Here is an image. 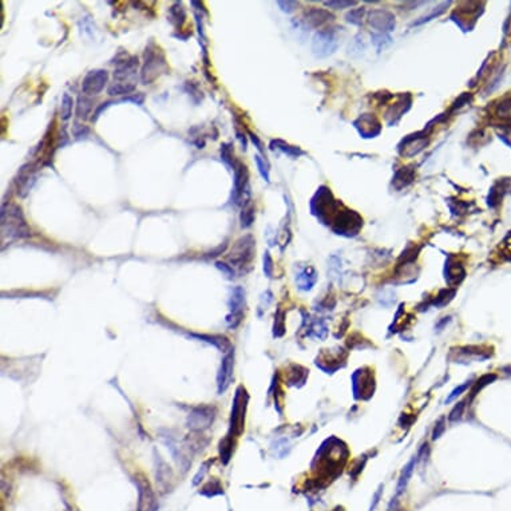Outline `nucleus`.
Returning a JSON list of instances; mask_svg holds the SVG:
<instances>
[{"instance_id": "nucleus-25", "label": "nucleus", "mask_w": 511, "mask_h": 511, "mask_svg": "<svg viewBox=\"0 0 511 511\" xmlns=\"http://www.w3.org/2000/svg\"><path fill=\"white\" fill-rule=\"evenodd\" d=\"M135 85L134 83H124V82H118V83H113L111 86L107 88V92L110 95H127L134 92Z\"/></svg>"}, {"instance_id": "nucleus-20", "label": "nucleus", "mask_w": 511, "mask_h": 511, "mask_svg": "<svg viewBox=\"0 0 511 511\" xmlns=\"http://www.w3.org/2000/svg\"><path fill=\"white\" fill-rule=\"evenodd\" d=\"M140 511H151L154 506V496L149 483H140Z\"/></svg>"}, {"instance_id": "nucleus-46", "label": "nucleus", "mask_w": 511, "mask_h": 511, "mask_svg": "<svg viewBox=\"0 0 511 511\" xmlns=\"http://www.w3.org/2000/svg\"><path fill=\"white\" fill-rule=\"evenodd\" d=\"M463 409H464V403H463V402L462 403H458L457 405L454 407V409L451 411V414H450V416H448V419L451 420V422L459 419V418L462 416Z\"/></svg>"}, {"instance_id": "nucleus-44", "label": "nucleus", "mask_w": 511, "mask_h": 511, "mask_svg": "<svg viewBox=\"0 0 511 511\" xmlns=\"http://www.w3.org/2000/svg\"><path fill=\"white\" fill-rule=\"evenodd\" d=\"M242 316H244V313H230L226 317V323L229 325V328H236L237 325L241 323Z\"/></svg>"}, {"instance_id": "nucleus-15", "label": "nucleus", "mask_w": 511, "mask_h": 511, "mask_svg": "<svg viewBox=\"0 0 511 511\" xmlns=\"http://www.w3.org/2000/svg\"><path fill=\"white\" fill-rule=\"evenodd\" d=\"M304 18L305 22L311 26V27H320L327 22L334 20V15L327 10H321V8H309L304 12Z\"/></svg>"}, {"instance_id": "nucleus-23", "label": "nucleus", "mask_w": 511, "mask_h": 511, "mask_svg": "<svg viewBox=\"0 0 511 511\" xmlns=\"http://www.w3.org/2000/svg\"><path fill=\"white\" fill-rule=\"evenodd\" d=\"M192 336L202 340V341H206V343H209V344H213L214 347H217L218 350L224 351V352H225L226 350H231L229 340L226 339V337H224V336H217V335H211V336H210V335H192Z\"/></svg>"}, {"instance_id": "nucleus-31", "label": "nucleus", "mask_w": 511, "mask_h": 511, "mask_svg": "<svg viewBox=\"0 0 511 511\" xmlns=\"http://www.w3.org/2000/svg\"><path fill=\"white\" fill-rule=\"evenodd\" d=\"M72 106H74V99L69 94H65L63 98H62V106H60V117H62L63 121H67V119L71 118Z\"/></svg>"}, {"instance_id": "nucleus-1", "label": "nucleus", "mask_w": 511, "mask_h": 511, "mask_svg": "<svg viewBox=\"0 0 511 511\" xmlns=\"http://www.w3.org/2000/svg\"><path fill=\"white\" fill-rule=\"evenodd\" d=\"M31 234L30 228L23 217L22 209L17 205H4L1 209V238L3 241L24 238Z\"/></svg>"}, {"instance_id": "nucleus-27", "label": "nucleus", "mask_w": 511, "mask_h": 511, "mask_svg": "<svg viewBox=\"0 0 511 511\" xmlns=\"http://www.w3.org/2000/svg\"><path fill=\"white\" fill-rule=\"evenodd\" d=\"M240 222H241V228H244V229H247L254 222V206L250 202L244 205L241 214H240Z\"/></svg>"}, {"instance_id": "nucleus-12", "label": "nucleus", "mask_w": 511, "mask_h": 511, "mask_svg": "<svg viewBox=\"0 0 511 511\" xmlns=\"http://www.w3.org/2000/svg\"><path fill=\"white\" fill-rule=\"evenodd\" d=\"M353 126L363 138H373V137L380 134V131H382V124L379 122V119L372 114L360 115L353 122Z\"/></svg>"}, {"instance_id": "nucleus-30", "label": "nucleus", "mask_w": 511, "mask_h": 511, "mask_svg": "<svg viewBox=\"0 0 511 511\" xmlns=\"http://www.w3.org/2000/svg\"><path fill=\"white\" fill-rule=\"evenodd\" d=\"M231 438H233V436L228 435L225 439L220 443L221 460L225 463V464L229 462V459H230L231 457V451H233V441H231Z\"/></svg>"}, {"instance_id": "nucleus-47", "label": "nucleus", "mask_w": 511, "mask_h": 511, "mask_svg": "<svg viewBox=\"0 0 511 511\" xmlns=\"http://www.w3.org/2000/svg\"><path fill=\"white\" fill-rule=\"evenodd\" d=\"M446 430V425H444V419H441L438 423H436L435 428H434V432H432V439L436 441L438 438H441V434Z\"/></svg>"}, {"instance_id": "nucleus-32", "label": "nucleus", "mask_w": 511, "mask_h": 511, "mask_svg": "<svg viewBox=\"0 0 511 511\" xmlns=\"http://www.w3.org/2000/svg\"><path fill=\"white\" fill-rule=\"evenodd\" d=\"M372 43L375 44L379 51L387 49L389 44L392 43V39L389 36V34H377L373 33L372 34Z\"/></svg>"}, {"instance_id": "nucleus-41", "label": "nucleus", "mask_w": 511, "mask_h": 511, "mask_svg": "<svg viewBox=\"0 0 511 511\" xmlns=\"http://www.w3.org/2000/svg\"><path fill=\"white\" fill-rule=\"evenodd\" d=\"M312 335H315L316 337H320V339H324L327 336V327L323 321H318L312 327Z\"/></svg>"}, {"instance_id": "nucleus-37", "label": "nucleus", "mask_w": 511, "mask_h": 511, "mask_svg": "<svg viewBox=\"0 0 511 511\" xmlns=\"http://www.w3.org/2000/svg\"><path fill=\"white\" fill-rule=\"evenodd\" d=\"M254 161H256V165H257V169H259V173L261 174V177L264 178L265 182H269V166L265 159H263L261 156H254Z\"/></svg>"}, {"instance_id": "nucleus-22", "label": "nucleus", "mask_w": 511, "mask_h": 511, "mask_svg": "<svg viewBox=\"0 0 511 511\" xmlns=\"http://www.w3.org/2000/svg\"><path fill=\"white\" fill-rule=\"evenodd\" d=\"M269 147H270V149H272V150H275V149H277V150H280V151H282V153H285L286 156L295 157V158L302 156V154H305V153H304V151H302L301 149H300V147H297V146L289 145V143H286L285 141H281V140H273V141H272V142H270Z\"/></svg>"}, {"instance_id": "nucleus-2", "label": "nucleus", "mask_w": 511, "mask_h": 511, "mask_svg": "<svg viewBox=\"0 0 511 511\" xmlns=\"http://www.w3.org/2000/svg\"><path fill=\"white\" fill-rule=\"evenodd\" d=\"M340 206H341V202L334 198L331 189L327 186L318 188L316 194L311 199L312 214L316 215L317 220L325 225H331L334 217L339 211Z\"/></svg>"}, {"instance_id": "nucleus-49", "label": "nucleus", "mask_w": 511, "mask_h": 511, "mask_svg": "<svg viewBox=\"0 0 511 511\" xmlns=\"http://www.w3.org/2000/svg\"><path fill=\"white\" fill-rule=\"evenodd\" d=\"M247 134H249V137H250V140H252L253 143L256 145V147H257L260 151H263V143H261V141L259 140V137H257L256 134H253L252 131H249Z\"/></svg>"}, {"instance_id": "nucleus-34", "label": "nucleus", "mask_w": 511, "mask_h": 511, "mask_svg": "<svg viewBox=\"0 0 511 511\" xmlns=\"http://www.w3.org/2000/svg\"><path fill=\"white\" fill-rule=\"evenodd\" d=\"M496 379V376L495 375H484V376H482L479 380H476V382L474 383V387H473V391H471V396H470V400L471 399H474L475 396H476V393L482 389L483 387H486L489 383H491L493 380H495Z\"/></svg>"}, {"instance_id": "nucleus-18", "label": "nucleus", "mask_w": 511, "mask_h": 511, "mask_svg": "<svg viewBox=\"0 0 511 511\" xmlns=\"http://www.w3.org/2000/svg\"><path fill=\"white\" fill-rule=\"evenodd\" d=\"M414 179H415L414 167H402V169L398 170L396 174H395L392 185L395 186V189L402 190L403 188H407L409 183H412Z\"/></svg>"}, {"instance_id": "nucleus-16", "label": "nucleus", "mask_w": 511, "mask_h": 511, "mask_svg": "<svg viewBox=\"0 0 511 511\" xmlns=\"http://www.w3.org/2000/svg\"><path fill=\"white\" fill-rule=\"evenodd\" d=\"M137 67H138V58L137 56H130L127 60L119 62L118 67L114 71V79L124 81L129 76H134L137 72Z\"/></svg>"}, {"instance_id": "nucleus-6", "label": "nucleus", "mask_w": 511, "mask_h": 511, "mask_svg": "<svg viewBox=\"0 0 511 511\" xmlns=\"http://www.w3.org/2000/svg\"><path fill=\"white\" fill-rule=\"evenodd\" d=\"M247 395L242 387L237 388L234 400H233V408H231L230 418V431L229 435L238 436L241 435L244 431V423H245V411H247Z\"/></svg>"}, {"instance_id": "nucleus-14", "label": "nucleus", "mask_w": 511, "mask_h": 511, "mask_svg": "<svg viewBox=\"0 0 511 511\" xmlns=\"http://www.w3.org/2000/svg\"><path fill=\"white\" fill-rule=\"evenodd\" d=\"M411 103H412V98L409 94H405V95H400L398 99V102L393 103L392 106H389V108L386 113V118L388 121V124H396L400 121V118L403 117L404 114L407 113L411 107Z\"/></svg>"}, {"instance_id": "nucleus-35", "label": "nucleus", "mask_w": 511, "mask_h": 511, "mask_svg": "<svg viewBox=\"0 0 511 511\" xmlns=\"http://www.w3.org/2000/svg\"><path fill=\"white\" fill-rule=\"evenodd\" d=\"M364 12H366L364 8H355V10H351V11L345 15V19H347V22L351 23V24L360 26L361 22H363Z\"/></svg>"}, {"instance_id": "nucleus-42", "label": "nucleus", "mask_w": 511, "mask_h": 511, "mask_svg": "<svg viewBox=\"0 0 511 511\" xmlns=\"http://www.w3.org/2000/svg\"><path fill=\"white\" fill-rule=\"evenodd\" d=\"M468 387H470V384H468V382L464 383V384H462V386H458V387L455 388V389H454V391H452V392L450 393V395H448V398L446 399V403H451L452 400H455V399H457L458 396L460 395V393L464 392V391H466V389H467Z\"/></svg>"}, {"instance_id": "nucleus-24", "label": "nucleus", "mask_w": 511, "mask_h": 511, "mask_svg": "<svg viewBox=\"0 0 511 511\" xmlns=\"http://www.w3.org/2000/svg\"><path fill=\"white\" fill-rule=\"evenodd\" d=\"M33 169L31 165H26L22 167V170L18 176V193L22 194V190H27L30 188V179H33Z\"/></svg>"}, {"instance_id": "nucleus-9", "label": "nucleus", "mask_w": 511, "mask_h": 511, "mask_svg": "<svg viewBox=\"0 0 511 511\" xmlns=\"http://www.w3.org/2000/svg\"><path fill=\"white\" fill-rule=\"evenodd\" d=\"M215 418V408L214 407H208V405H202V407H197L194 408L188 418V427L193 431H204L209 428L211 423L214 422Z\"/></svg>"}, {"instance_id": "nucleus-7", "label": "nucleus", "mask_w": 511, "mask_h": 511, "mask_svg": "<svg viewBox=\"0 0 511 511\" xmlns=\"http://www.w3.org/2000/svg\"><path fill=\"white\" fill-rule=\"evenodd\" d=\"M339 47V39L332 30L318 31L312 40V53L316 58H328Z\"/></svg>"}, {"instance_id": "nucleus-11", "label": "nucleus", "mask_w": 511, "mask_h": 511, "mask_svg": "<svg viewBox=\"0 0 511 511\" xmlns=\"http://www.w3.org/2000/svg\"><path fill=\"white\" fill-rule=\"evenodd\" d=\"M233 371H234V351L230 350L221 363L220 371L217 375V387H218L220 395L225 392L230 386L231 380H233Z\"/></svg>"}, {"instance_id": "nucleus-29", "label": "nucleus", "mask_w": 511, "mask_h": 511, "mask_svg": "<svg viewBox=\"0 0 511 511\" xmlns=\"http://www.w3.org/2000/svg\"><path fill=\"white\" fill-rule=\"evenodd\" d=\"M448 6H451V1H444V3H441V6L436 7L435 10L431 12L430 15L420 18L419 20H416V22L412 23V26H420V24H424V23L430 22V20H432V19H435V18L441 17V14H444V11H446L447 7H448Z\"/></svg>"}, {"instance_id": "nucleus-52", "label": "nucleus", "mask_w": 511, "mask_h": 511, "mask_svg": "<svg viewBox=\"0 0 511 511\" xmlns=\"http://www.w3.org/2000/svg\"><path fill=\"white\" fill-rule=\"evenodd\" d=\"M236 135H237V138L240 140V142H241V145L244 146V150H245V149H247V137L242 134V133H240V131H237Z\"/></svg>"}, {"instance_id": "nucleus-3", "label": "nucleus", "mask_w": 511, "mask_h": 511, "mask_svg": "<svg viewBox=\"0 0 511 511\" xmlns=\"http://www.w3.org/2000/svg\"><path fill=\"white\" fill-rule=\"evenodd\" d=\"M331 228L339 236L355 237L359 234V231L363 228V218L355 210L347 209L341 205L339 211L336 213L331 222Z\"/></svg>"}, {"instance_id": "nucleus-21", "label": "nucleus", "mask_w": 511, "mask_h": 511, "mask_svg": "<svg viewBox=\"0 0 511 511\" xmlns=\"http://www.w3.org/2000/svg\"><path fill=\"white\" fill-rule=\"evenodd\" d=\"M244 305H245V291L241 286H237L231 292L230 300H229L230 313H244Z\"/></svg>"}, {"instance_id": "nucleus-4", "label": "nucleus", "mask_w": 511, "mask_h": 511, "mask_svg": "<svg viewBox=\"0 0 511 511\" xmlns=\"http://www.w3.org/2000/svg\"><path fill=\"white\" fill-rule=\"evenodd\" d=\"M166 60L161 53V50L151 42L145 50V62L141 72V78L145 85H150L166 70Z\"/></svg>"}, {"instance_id": "nucleus-17", "label": "nucleus", "mask_w": 511, "mask_h": 511, "mask_svg": "<svg viewBox=\"0 0 511 511\" xmlns=\"http://www.w3.org/2000/svg\"><path fill=\"white\" fill-rule=\"evenodd\" d=\"M317 281V273L312 266H307L296 276V282L301 291H311Z\"/></svg>"}, {"instance_id": "nucleus-19", "label": "nucleus", "mask_w": 511, "mask_h": 511, "mask_svg": "<svg viewBox=\"0 0 511 511\" xmlns=\"http://www.w3.org/2000/svg\"><path fill=\"white\" fill-rule=\"evenodd\" d=\"M464 269L457 263H452L451 259L446 263V281L451 285L459 284L464 277Z\"/></svg>"}, {"instance_id": "nucleus-26", "label": "nucleus", "mask_w": 511, "mask_h": 511, "mask_svg": "<svg viewBox=\"0 0 511 511\" xmlns=\"http://www.w3.org/2000/svg\"><path fill=\"white\" fill-rule=\"evenodd\" d=\"M170 20L172 23L176 26V27H181L185 22V18H186V14H185V10L181 3H176L170 7Z\"/></svg>"}, {"instance_id": "nucleus-36", "label": "nucleus", "mask_w": 511, "mask_h": 511, "mask_svg": "<svg viewBox=\"0 0 511 511\" xmlns=\"http://www.w3.org/2000/svg\"><path fill=\"white\" fill-rule=\"evenodd\" d=\"M221 159L231 169L236 165L237 161H234V157L231 154V146L229 143H222L221 146Z\"/></svg>"}, {"instance_id": "nucleus-33", "label": "nucleus", "mask_w": 511, "mask_h": 511, "mask_svg": "<svg viewBox=\"0 0 511 511\" xmlns=\"http://www.w3.org/2000/svg\"><path fill=\"white\" fill-rule=\"evenodd\" d=\"M91 101L85 97L78 98V106H76V115L79 118H86L90 110H91Z\"/></svg>"}, {"instance_id": "nucleus-50", "label": "nucleus", "mask_w": 511, "mask_h": 511, "mask_svg": "<svg viewBox=\"0 0 511 511\" xmlns=\"http://www.w3.org/2000/svg\"><path fill=\"white\" fill-rule=\"evenodd\" d=\"M108 105H111V102H106V103H102V106L101 107H98L97 108V111L94 113V117H92V121H97L98 118H99V115H101V113H102L103 110L106 107H108Z\"/></svg>"}, {"instance_id": "nucleus-8", "label": "nucleus", "mask_w": 511, "mask_h": 511, "mask_svg": "<svg viewBox=\"0 0 511 511\" xmlns=\"http://www.w3.org/2000/svg\"><path fill=\"white\" fill-rule=\"evenodd\" d=\"M367 20L377 34H389L396 27L395 15L387 10H372L368 12Z\"/></svg>"}, {"instance_id": "nucleus-38", "label": "nucleus", "mask_w": 511, "mask_h": 511, "mask_svg": "<svg viewBox=\"0 0 511 511\" xmlns=\"http://www.w3.org/2000/svg\"><path fill=\"white\" fill-rule=\"evenodd\" d=\"M276 320H275V327H273V335L276 337H281L282 335L285 334V323H284V313L280 312L276 315Z\"/></svg>"}, {"instance_id": "nucleus-51", "label": "nucleus", "mask_w": 511, "mask_h": 511, "mask_svg": "<svg viewBox=\"0 0 511 511\" xmlns=\"http://www.w3.org/2000/svg\"><path fill=\"white\" fill-rule=\"evenodd\" d=\"M387 511H402V509H400V505H399V502L396 498L391 500V503H389V506H388Z\"/></svg>"}, {"instance_id": "nucleus-39", "label": "nucleus", "mask_w": 511, "mask_h": 511, "mask_svg": "<svg viewBox=\"0 0 511 511\" xmlns=\"http://www.w3.org/2000/svg\"><path fill=\"white\" fill-rule=\"evenodd\" d=\"M356 1H347V0H331V1H324V6L334 8V10H343V8H348V7L355 6Z\"/></svg>"}, {"instance_id": "nucleus-10", "label": "nucleus", "mask_w": 511, "mask_h": 511, "mask_svg": "<svg viewBox=\"0 0 511 511\" xmlns=\"http://www.w3.org/2000/svg\"><path fill=\"white\" fill-rule=\"evenodd\" d=\"M108 72L102 69L91 70L87 72V75L83 78L82 82V92L86 95H97L102 91L105 86L107 85Z\"/></svg>"}, {"instance_id": "nucleus-13", "label": "nucleus", "mask_w": 511, "mask_h": 511, "mask_svg": "<svg viewBox=\"0 0 511 511\" xmlns=\"http://www.w3.org/2000/svg\"><path fill=\"white\" fill-rule=\"evenodd\" d=\"M424 133L425 130L424 131H420V133H416V134L414 135H409L408 138L403 140L402 145L399 146L402 154L405 157L418 156L420 151L423 150L425 146L428 145V141L425 140Z\"/></svg>"}, {"instance_id": "nucleus-45", "label": "nucleus", "mask_w": 511, "mask_h": 511, "mask_svg": "<svg viewBox=\"0 0 511 511\" xmlns=\"http://www.w3.org/2000/svg\"><path fill=\"white\" fill-rule=\"evenodd\" d=\"M277 4H279V7H280L281 10L284 12H286V14H291V12H293L295 10H296L297 7H299V3L297 1H277Z\"/></svg>"}, {"instance_id": "nucleus-40", "label": "nucleus", "mask_w": 511, "mask_h": 511, "mask_svg": "<svg viewBox=\"0 0 511 511\" xmlns=\"http://www.w3.org/2000/svg\"><path fill=\"white\" fill-rule=\"evenodd\" d=\"M264 273L268 279L273 275V260L270 257L269 252H265L264 254Z\"/></svg>"}, {"instance_id": "nucleus-48", "label": "nucleus", "mask_w": 511, "mask_h": 511, "mask_svg": "<svg viewBox=\"0 0 511 511\" xmlns=\"http://www.w3.org/2000/svg\"><path fill=\"white\" fill-rule=\"evenodd\" d=\"M226 247H228V245H226V242L221 244V245H218V247H215V249H213V250H210V252L208 253V257L214 259V257H217V256H220V254H222V253L225 252Z\"/></svg>"}, {"instance_id": "nucleus-53", "label": "nucleus", "mask_w": 511, "mask_h": 511, "mask_svg": "<svg viewBox=\"0 0 511 511\" xmlns=\"http://www.w3.org/2000/svg\"><path fill=\"white\" fill-rule=\"evenodd\" d=\"M380 494H382V487H380V489H379V491H377L376 494H375V499H373V505L371 506V511L373 510L375 507H376L377 502H379V498H380Z\"/></svg>"}, {"instance_id": "nucleus-5", "label": "nucleus", "mask_w": 511, "mask_h": 511, "mask_svg": "<svg viewBox=\"0 0 511 511\" xmlns=\"http://www.w3.org/2000/svg\"><path fill=\"white\" fill-rule=\"evenodd\" d=\"M254 252H256V241L250 234H247L234 242L230 254L228 256V260L231 265L245 266L253 260Z\"/></svg>"}, {"instance_id": "nucleus-28", "label": "nucleus", "mask_w": 511, "mask_h": 511, "mask_svg": "<svg viewBox=\"0 0 511 511\" xmlns=\"http://www.w3.org/2000/svg\"><path fill=\"white\" fill-rule=\"evenodd\" d=\"M414 467H415V459H412L411 462L404 467V470L402 471V475H400V479H399V483H398V493L396 494H402L404 491V489H405V486H407V483H408V480L409 478H411V475H412V471H414Z\"/></svg>"}, {"instance_id": "nucleus-43", "label": "nucleus", "mask_w": 511, "mask_h": 511, "mask_svg": "<svg viewBox=\"0 0 511 511\" xmlns=\"http://www.w3.org/2000/svg\"><path fill=\"white\" fill-rule=\"evenodd\" d=\"M215 266H217V268H218V269H220L221 272H222V273L228 277V279H233L234 275H236V273H234V269L231 268L230 265L225 264V263L217 261V263H215Z\"/></svg>"}]
</instances>
